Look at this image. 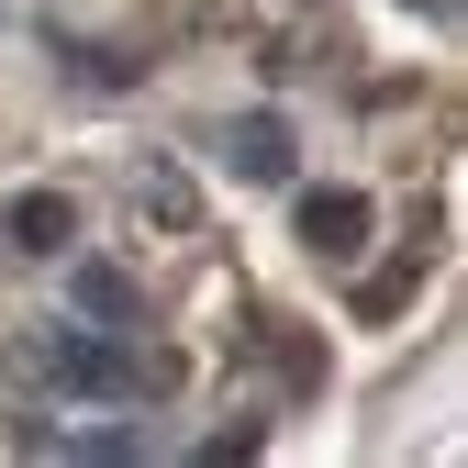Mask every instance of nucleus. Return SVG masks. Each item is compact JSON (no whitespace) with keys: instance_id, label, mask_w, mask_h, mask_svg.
Segmentation results:
<instances>
[{"instance_id":"5","label":"nucleus","mask_w":468,"mask_h":468,"mask_svg":"<svg viewBox=\"0 0 468 468\" xmlns=\"http://www.w3.org/2000/svg\"><path fill=\"white\" fill-rule=\"evenodd\" d=\"M234 167H246V179H290V123H234Z\"/></svg>"},{"instance_id":"2","label":"nucleus","mask_w":468,"mask_h":468,"mask_svg":"<svg viewBox=\"0 0 468 468\" xmlns=\"http://www.w3.org/2000/svg\"><path fill=\"white\" fill-rule=\"evenodd\" d=\"M302 246L313 257H357L368 246V201L357 190H302Z\"/></svg>"},{"instance_id":"4","label":"nucleus","mask_w":468,"mask_h":468,"mask_svg":"<svg viewBox=\"0 0 468 468\" xmlns=\"http://www.w3.org/2000/svg\"><path fill=\"white\" fill-rule=\"evenodd\" d=\"M68 290H79V324H112V335L134 324V279H123V268H79Z\"/></svg>"},{"instance_id":"7","label":"nucleus","mask_w":468,"mask_h":468,"mask_svg":"<svg viewBox=\"0 0 468 468\" xmlns=\"http://www.w3.org/2000/svg\"><path fill=\"white\" fill-rule=\"evenodd\" d=\"M401 290H413V268H379V279L357 290V313H368V324H379V313H401Z\"/></svg>"},{"instance_id":"3","label":"nucleus","mask_w":468,"mask_h":468,"mask_svg":"<svg viewBox=\"0 0 468 468\" xmlns=\"http://www.w3.org/2000/svg\"><path fill=\"white\" fill-rule=\"evenodd\" d=\"M0 234H12L23 257H68V246H79V201H56V190H23Z\"/></svg>"},{"instance_id":"1","label":"nucleus","mask_w":468,"mask_h":468,"mask_svg":"<svg viewBox=\"0 0 468 468\" xmlns=\"http://www.w3.org/2000/svg\"><path fill=\"white\" fill-rule=\"evenodd\" d=\"M34 368L56 379V390H79V401H134V390H156L123 346H90V335H68V346H34Z\"/></svg>"},{"instance_id":"6","label":"nucleus","mask_w":468,"mask_h":468,"mask_svg":"<svg viewBox=\"0 0 468 468\" xmlns=\"http://www.w3.org/2000/svg\"><path fill=\"white\" fill-rule=\"evenodd\" d=\"M145 212H156V223H190V190H179V167H145Z\"/></svg>"}]
</instances>
